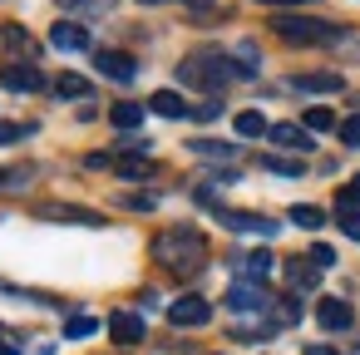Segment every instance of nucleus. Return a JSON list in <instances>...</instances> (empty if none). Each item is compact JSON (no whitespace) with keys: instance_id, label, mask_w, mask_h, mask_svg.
<instances>
[{"instance_id":"f257e3e1","label":"nucleus","mask_w":360,"mask_h":355,"mask_svg":"<svg viewBox=\"0 0 360 355\" xmlns=\"http://www.w3.org/2000/svg\"><path fill=\"white\" fill-rule=\"evenodd\" d=\"M153 257H158L168 271L193 276V271H202V262H207V237H202L198 227H168V232L153 237Z\"/></svg>"},{"instance_id":"f03ea898","label":"nucleus","mask_w":360,"mask_h":355,"mask_svg":"<svg viewBox=\"0 0 360 355\" xmlns=\"http://www.w3.org/2000/svg\"><path fill=\"white\" fill-rule=\"evenodd\" d=\"M232 75H257V65H247V60L232 65L227 55H193V60L178 65V79L193 84V89H222Z\"/></svg>"},{"instance_id":"7ed1b4c3","label":"nucleus","mask_w":360,"mask_h":355,"mask_svg":"<svg viewBox=\"0 0 360 355\" xmlns=\"http://www.w3.org/2000/svg\"><path fill=\"white\" fill-rule=\"evenodd\" d=\"M271 30H276L281 40H291V45H340V40H350L340 25H330V20H311V15H276Z\"/></svg>"},{"instance_id":"20e7f679","label":"nucleus","mask_w":360,"mask_h":355,"mask_svg":"<svg viewBox=\"0 0 360 355\" xmlns=\"http://www.w3.org/2000/svg\"><path fill=\"white\" fill-rule=\"evenodd\" d=\"M227 311H271V296L262 281H232L227 286Z\"/></svg>"},{"instance_id":"39448f33","label":"nucleus","mask_w":360,"mask_h":355,"mask_svg":"<svg viewBox=\"0 0 360 355\" xmlns=\"http://www.w3.org/2000/svg\"><path fill=\"white\" fill-rule=\"evenodd\" d=\"M0 84H6L11 94H35V89H45V75L35 65H6L0 70Z\"/></svg>"},{"instance_id":"423d86ee","label":"nucleus","mask_w":360,"mask_h":355,"mask_svg":"<svg viewBox=\"0 0 360 355\" xmlns=\"http://www.w3.org/2000/svg\"><path fill=\"white\" fill-rule=\"evenodd\" d=\"M94 65H99V75H104V79H119V84H129V79L139 75L134 55H124V50H99V55H94Z\"/></svg>"},{"instance_id":"0eeeda50","label":"nucleus","mask_w":360,"mask_h":355,"mask_svg":"<svg viewBox=\"0 0 360 355\" xmlns=\"http://www.w3.org/2000/svg\"><path fill=\"white\" fill-rule=\"evenodd\" d=\"M207 316H212V306H207L202 296H178V301L168 306V321H173V325H207Z\"/></svg>"},{"instance_id":"6e6552de","label":"nucleus","mask_w":360,"mask_h":355,"mask_svg":"<svg viewBox=\"0 0 360 355\" xmlns=\"http://www.w3.org/2000/svg\"><path fill=\"white\" fill-rule=\"evenodd\" d=\"M340 75L335 70H311V75H296L291 79V89H301V94H340Z\"/></svg>"},{"instance_id":"1a4fd4ad","label":"nucleus","mask_w":360,"mask_h":355,"mask_svg":"<svg viewBox=\"0 0 360 355\" xmlns=\"http://www.w3.org/2000/svg\"><path fill=\"white\" fill-rule=\"evenodd\" d=\"M232 266H237V276H242V281H266L276 262H271V252H237V257H232Z\"/></svg>"},{"instance_id":"9d476101","label":"nucleus","mask_w":360,"mask_h":355,"mask_svg":"<svg viewBox=\"0 0 360 355\" xmlns=\"http://www.w3.org/2000/svg\"><path fill=\"white\" fill-rule=\"evenodd\" d=\"M222 217V227H232V232H257V237H276V222L271 217H257V212H217Z\"/></svg>"},{"instance_id":"9b49d317","label":"nucleus","mask_w":360,"mask_h":355,"mask_svg":"<svg viewBox=\"0 0 360 355\" xmlns=\"http://www.w3.org/2000/svg\"><path fill=\"white\" fill-rule=\"evenodd\" d=\"M109 335H114L119 345H139V340H143V316H134V311H114V316H109Z\"/></svg>"},{"instance_id":"f8f14e48","label":"nucleus","mask_w":360,"mask_h":355,"mask_svg":"<svg viewBox=\"0 0 360 355\" xmlns=\"http://www.w3.org/2000/svg\"><path fill=\"white\" fill-rule=\"evenodd\" d=\"M316 321H321L326 330H345V325L355 321V311H350V306H345L340 296H326V301L316 306Z\"/></svg>"},{"instance_id":"ddd939ff","label":"nucleus","mask_w":360,"mask_h":355,"mask_svg":"<svg viewBox=\"0 0 360 355\" xmlns=\"http://www.w3.org/2000/svg\"><path fill=\"white\" fill-rule=\"evenodd\" d=\"M50 40H55L60 50H89V30H84V25H75V20H55Z\"/></svg>"},{"instance_id":"4468645a","label":"nucleus","mask_w":360,"mask_h":355,"mask_svg":"<svg viewBox=\"0 0 360 355\" xmlns=\"http://www.w3.org/2000/svg\"><path fill=\"white\" fill-rule=\"evenodd\" d=\"M148 109H153V114H163V119H188V114H193V109H188V99H183L178 89H158V94L148 99Z\"/></svg>"},{"instance_id":"2eb2a0df","label":"nucleus","mask_w":360,"mask_h":355,"mask_svg":"<svg viewBox=\"0 0 360 355\" xmlns=\"http://www.w3.org/2000/svg\"><path fill=\"white\" fill-rule=\"evenodd\" d=\"M266 134H271V143H276V148H296V153H306V148H311V138H306V129H301V124H271Z\"/></svg>"},{"instance_id":"dca6fc26","label":"nucleus","mask_w":360,"mask_h":355,"mask_svg":"<svg viewBox=\"0 0 360 355\" xmlns=\"http://www.w3.org/2000/svg\"><path fill=\"white\" fill-rule=\"evenodd\" d=\"M188 148L198 158H212V163H232L237 158V143H222V138H188Z\"/></svg>"},{"instance_id":"f3484780","label":"nucleus","mask_w":360,"mask_h":355,"mask_svg":"<svg viewBox=\"0 0 360 355\" xmlns=\"http://www.w3.org/2000/svg\"><path fill=\"white\" fill-rule=\"evenodd\" d=\"M286 281H291V286H316V281H321V266H316L311 257H306V262L296 257V262H286Z\"/></svg>"},{"instance_id":"a211bd4d","label":"nucleus","mask_w":360,"mask_h":355,"mask_svg":"<svg viewBox=\"0 0 360 355\" xmlns=\"http://www.w3.org/2000/svg\"><path fill=\"white\" fill-rule=\"evenodd\" d=\"M55 94H60V99H89L94 89H89L84 75H60V79H55Z\"/></svg>"},{"instance_id":"6ab92c4d","label":"nucleus","mask_w":360,"mask_h":355,"mask_svg":"<svg viewBox=\"0 0 360 355\" xmlns=\"http://www.w3.org/2000/svg\"><path fill=\"white\" fill-rule=\"evenodd\" d=\"M109 119H114V129H139V124H143V104L124 99V104H114V109H109Z\"/></svg>"},{"instance_id":"aec40b11","label":"nucleus","mask_w":360,"mask_h":355,"mask_svg":"<svg viewBox=\"0 0 360 355\" xmlns=\"http://www.w3.org/2000/svg\"><path fill=\"white\" fill-rule=\"evenodd\" d=\"M232 129H237V134H242V138H262V134H266V129H271V124H266V119H262V114H257V109H242V114H237V119H232Z\"/></svg>"},{"instance_id":"412c9836","label":"nucleus","mask_w":360,"mask_h":355,"mask_svg":"<svg viewBox=\"0 0 360 355\" xmlns=\"http://www.w3.org/2000/svg\"><path fill=\"white\" fill-rule=\"evenodd\" d=\"M301 129H306V134H330V129H340V124H335V114H330V109H321V104H316V109H306Z\"/></svg>"},{"instance_id":"4be33fe9","label":"nucleus","mask_w":360,"mask_h":355,"mask_svg":"<svg viewBox=\"0 0 360 355\" xmlns=\"http://www.w3.org/2000/svg\"><path fill=\"white\" fill-rule=\"evenodd\" d=\"M50 217H55V222H84V227H99V222H104V217L89 212V207H50Z\"/></svg>"},{"instance_id":"5701e85b","label":"nucleus","mask_w":360,"mask_h":355,"mask_svg":"<svg viewBox=\"0 0 360 355\" xmlns=\"http://www.w3.org/2000/svg\"><path fill=\"white\" fill-rule=\"evenodd\" d=\"M286 217H291L296 227H306V232H316V227L326 222V212H321V207H311V202H296V207H291Z\"/></svg>"},{"instance_id":"b1692460","label":"nucleus","mask_w":360,"mask_h":355,"mask_svg":"<svg viewBox=\"0 0 360 355\" xmlns=\"http://www.w3.org/2000/svg\"><path fill=\"white\" fill-rule=\"evenodd\" d=\"M114 168H119V178H129V183L148 178V158H114Z\"/></svg>"},{"instance_id":"393cba45","label":"nucleus","mask_w":360,"mask_h":355,"mask_svg":"<svg viewBox=\"0 0 360 355\" xmlns=\"http://www.w3.org/2000/svg\"><path fill=\"white\" fill-rule=\"evenodd\" d=\"M262 168H266V173H281V178H301V163L276 158V153H266V158H262Z\"/></svg>"},{"instance_id":"a878e982","label":"nucleus","mask_w":360,"mask_h":355,"mask_svg":"<svg viewBox=\"0 0 360 355\" xmlns=\"http://www.w3.org/2000/svg\"><path fill=\"white\" fill-rule=\"evenodd\" d=\"M94 330H99V321H94V316H70V325H65V335H70V340H84V335H94Z\"/></svg>"},{"instance_id":"bb28decb","label":"nucleus","mask_w":360,"mask_h":355,"mask_svg":"<svg viewBox=\"0 0 360 355\" xmlns=\"http://www.w3.org/2000/svg\"><path fill=\"white\" fill-rule=\"evenodd\" d=\"M335 222H340V232H345L350 242H360V207H340Z\"/></svg>"},{"instance_id":"cd10ccee","label":"nucleus","mask_w":360,"mask_h":355,"mask_svg":"<svg viewBox=\"0 0 360 355\" xmlns=\"http://www.w3.org/2000/svg\"><path fill=\"white\" fill-rule=\"evenodd\" d=\"M335 134H340V143H345V148H360V119H345Z\"/></svg>"},{"instance_id":"c85d7f7f","label":"nucleus","mask_w":360,"mask_h":355,"mask_svg":"<svg viewBox=\"0 0 360 355\" xmlns=\"http://www.w3.org/2000/svg\"><path fill=\"white\" fill-rule=\"evenodd\" d=\"M30 183V168H0V188H20Z\"/></svg>"},{"instance_id":"c756f323","label":"nucleus","mask_w":360,"mask_h":355,"mask_svg":"<svg viewBox=\"0 0 360 355\" xmlns=\"http://www.w3.org/2000/svg\"><path fill=\"white\" fill-rule=\"evenodd\" d=\"M340 207H360V173H355V178L340 188Z\"/></svg>"},{"instance_id":"7c9ffc66","label":"nucleus","mask_w":360,"mask_h":355,"mask_svg":"<svg viewBox=\"0 0 360 355\" xmlns=\"http://www.w3.org/2000/svg\"><path fill=\"white\" fill-rule=\"evenodd\" d=\"M306 257H311V262H316L321 271H326V266H335V252H330V247H311Z\"/></svg>"},{"instance_id":"2f4dec72","label":"nucleus","mask_w":360,"mask_h":355,"mask_svg":"<svg viewBox=\"0 0 360 355\" xmlns=\"http://www.w3.org/2000/svg\"><path fill=\"white\" fill-rule=\"evenodd\" d=\"M30 129H20V124H0V143H20Z\"/></svg>"},{"instance_id":"473e14b6","label":"nucleus","mask_w":360,"mask_h":355,"mask_svg":"<svg viewBox=\"0 0 360 355\" xmlns=\"http://www.w3.org/2000/svg\"><path fill=\"white\" fill-rule=\"evenodd\" d=\"M6 40H11V45H15V50H35V45H30V35H25V30H20V25H11V30H6Z\"/></svg>"},{"instance_id":"72a5a7b5","label":"nucleus","mask_w":360,"mask_h":355,"mask_svg":"<svg viewBox=\"0 0 360 355\" xmlns=\"http://www.w3.org/2000/svg\"><path fill=\"white\" fill-rule=\"evenodd\" d=\"M217 114H222V104H217V99H207V104H198V109H193V119H217Z\"/></svg>"},{"instance_id":"f704fd0d","label":"nucleus","mask_w":360,"mask_h":355,"mask_svg":"<svg viewBox=\"0 0 360 355\" xmlns=\"http://www.w3.org/2000/svg\"><path fill=\"white\" fill-rule=\"evenodd\" d=\"M6 335H11V330L0 325V355H15V340H6Z\"/></svg>"},{"instance_id":"c9c22d12","label":"nucleus","mask_w":360,"mask_h":355,"mask_svg":"<svg viewBox=\"0 0 360 355\" xmlns=\"http://www.w3.org/2000/svg\"><path fill=\"white\" fill-rule=\"evenodd\" d=\"M306 355H335L330 345H306Z\"/></svg>"},{"instance_id":"e433bc0d","label":"nucleus","mask_w":360,"mask_h":355,"mask_svg":"<svg viewBox=\"0 0 360 355\" xmlns=\"http://www.w3.org/2000/svg\"><path fill=\"white\" fill-rule=\"evenodd\" d=\"M262 6H306V0H262Z\"/></svg>"},{"instance_id":"4c0bfd02","label":"nucleus","mask_w":360,"mask_h":355,"mask_svg":"<svg viewBox=\"0 0 360 355\" xmlns=\"http://www.w3.org/2000/svg\"><path fill=\"white\" fill-rule=\"evenodd\" d=\"M345 45H350V50H355V55H360V40H345Z\"/></svg>"},{"instance_id":"58836bf2","label":"nucleus","mask_w":360,"mask_h":355,"mask_svg":"<svg viewBox=\"0 0 360 355\" xmlns=\"http://www.w3.org/2000/svg\"><path fill=\"white\" fill-rule=\"evenodd\" d=\"M143 6H163V0H143Z\"/></svg>"}]
</instances>
